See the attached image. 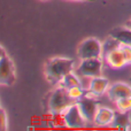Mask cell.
I'll use <instances>...</instances> for the list:
<instances>
[{
    "instance_id": "cell-1",
    "label": "cell",
    "mask_w": 131,
    "mask_h": 131,
    "mask_svg": "<svg viewBox=\"0 0 131 131\" xmlns=\"http://www.w3.org/2000/svg\"><path fill=\"white\" fill-rule=\"evenodd\" d=\"M74 69V60L69 58H51L46 61L44 74L47 82L52 85L59 84L67 74Z\"/></svg>"
},
{
    "instance_id": "cell-2",
    "label": "cell",
    "mask_w": 131,
    "mask_h": 131,
    "mask_svg": "<svg viewBox=\"0 0 131 131\" xmlns=\"http://www.w3.org/2000/svg\"><path fill=\"white\" fill-rule=\"evenodd\" d=\"M72 104H75V101L70 99L67 89L62 86H59L51 91L45 99L46 109L52 115H62V113Z\"/></svg>"
},
{
    "instance_id": "cell-3",
    "label": "cell",
    "mask_w": 131,
    "mask_h": 131,
    "mask_svg": "<svg viewBox=\"0 0 131 131\" xmlns=\"http://www.w3.org/2000/svg\"><path fill=\"white\" fill-rule=\"evenodd\" d=\"M102 54V44L99 39L93 37L84 39L77 48V55L81 60L101 58Z\"/></svg>"
},
{
    "instance_id": "cell-4",
    "label": "cell",
    "mask_w": 131,
    "mask_h": 131,
    "mask_svg": "<svg viewBox=\"0 0 131 131\" xmlns=\"http://www.w3.org/2000/svg\"><path fill=\"white\" fill-rule=\"evenodd\" d=\"M76 105L81 112L82 116L88 123H92L94 121L95 114L99 108V100L98 98H92L84 95L79 100L76 101Z\"/></svg>"
},
{
    "instance_id": "cell-5",
    "label": "cell",
    "mask_w": 131,
    "mask_h": 131,
    "mask_svg": "<svg viewBox=\"0 0 131 131\" xmlns=\"http://www.w3.org/2000/svg\"><path fill=\"white\" fill-rule=\"evenodd\" d=\"M102 71V60L101 58L95 59H85L82 60L77 68V74L81 77L93 78L97 76H101Z\"/></svg>"
},
{
    "instance_id": "cell-6",
    "label": "cell",
    "mask_w": 131,
    "mask_h": 131,
    "mask_svg": "<svg viewBox=\"0 0 131 131\" xmlns=\"http://www.w3.org/2000/svg\"><path fill=\"white\" fill-rule=\"evenodd\" d=\"M62 118H63L64 125L70 129H81V128L85 127V124L88 123L82 116L76 102L69 106L62 113Z\"/></svg>"
},
{
    "instance_id": "cell-7",
    "label": "cell",
    "mask_w": 131,
    "mask_h": 131,
    "mask_svg": "<svg viewBox=\"0 0 131 131\" xmlns=\"http://www.w3.org/2000/svg\"><path fill=\"white\" fill-rule=\"evenodd\" d=\"M16 81V71L14 63L8 55L0 59V85L12 86Z\"/></svg>"
},
{
    "instance_id": "cell-8",
    "label": "cell",
    "mask_w": 131,
    "mask_h": 131,
    "mask_svg": "<svg viewBox=\"0 0 131 131\" xmlns=\"http://www.w3.org/2000/svg\"><path fill=\"white\" fill-rule=\"evenodd\" d=\"M108 88H109V81L106 77H102V76L93 77L90 81L89 89L86 90L85 95L92 97V98H99L105 92H107Z\"/></svg>"
},
{
    "instance_id": "cell-9",
    "label": "cell",
    "mask_w": 131,
    "mask_h": 131,
    "mask_svg": "<svg viewBox=\"0 0 131 131\" xmlns=\"http://www.w3.org/2000/svg\"><path fill=\"white\" fill-rule=\"evenodd\" d=\"M107 94H108L109 100L114 102L121 98L131 97V85L127 83H122V82L114 83L109 85L108 90H107Z\"/></svg>"
},
{
    "instance_id": "cell-10",
    "label": "cell",
    "mask_w": 131,
    "mask_h": 131,
    "mask_svg": "<svg viewBox=\"0 0 131 131\" xmlns=\"http://www.w3.org/2000/svg\"><path fill=\"white\" fill-rule=\"evenodd\" d=\"M105 60H106L107 64L113 69H121L124 66H127L124 55H123L121 48H115V50L108 52L107 54H105Z\"/></svg>"
},
{
    "instance_id": "cell-11",
    "label": "cell",
    "mask_w": 131,
    "mask_h": 131,
    "mask_svg": "<svg viewBox=\"0 0 131 131\" xmlns=\"http://www.w3.org/2000/svg\"><path fill=\"white\" fill-rule=\"evenodd\" d=\"M114 115H115V112L113 109L108 108V107H99L98 112L95 114L94 117V123L98 127H106V125H111L113 122Z\"/></svg>"
},
{
    "instance_id": "cell-12",
    "label": "cell",
    "mask_w": 131,
    "mask_h": 131,
    "mask_svg": "<svg viewBox=\"0 0 131 131\" xmlns=\"http://www.w3.org/2000/svg\"><path fill=\"white\" fill-rule=\"evenodd\" d=\"M111 127L118 130H129L131 128V118L129 115V112L128 113L120 111L115 112V115H114Z\"/></svg>"
},
{
    "instance_id": "cell-13",
    "label": "cell",
    "mask_w": 131,
    "mask_h": 131,
    "mask_svg": "<svg viewBox=\"0 0 131 131\" xmlns=\"http://www.w3.org/2000/svg\"><path fill=\"white\" fill-rule=\"evenodd\" d=\"M113 38L118 40L122 45H130L131 46V29L128 27H118L111 31V35Z\"/></svg>"
},
{
    "instance_id": "cell-14",
    "label": "cell",
    "mask_w": 131,
    "mask_h": 131,
    "mask_svg": "<svg viewBox=\"0 0 131 131\" xmlns=\"http://www.w3.org/2000/svg\"><path fill=\"white\" fill-rule=\"evenodd\" d=\"M59 85L64 89H69V88H72V86L81 85V79H79V77L77 76L76 74H74V72L71 71V72H69V74H67L63 78L61 79Z\"/></svg>"
},
{
    "instance_id": "cell-15",
    "label": "cell",
    "mask_w": 131,
    "mask_h": 131,
    "mask_svg": "<svg viewBox=\"0 0 131 131\" xmlns=\"http://www.w3.org/2000/svg\"><path fill=\"white\" fill-rule=\"evenodd\" d=\"M67 92H68V95L70 97V99H72L76 102L77 100H79L82 97L85 95L86 90H84L82 88V85H77V86H72V88L67 89Z\"/></svg>"
},
{
    "instance_id": "cell-16",
    "label": "cell",
    "mask_w": 131,
    "mask_h": 131,
    "mask_svg": "<svg viewBox=\"0 0 131 131\" xmlns=\"http://www.w3.org/2000/svg\"><path fill=\"white\" fill-rule=\"evenodd\" d=\"M121 43L118 40H116L115 38H113L112 36H109V38L102 44V53L107 54L108 52L115 50V48H120Z\"/></svg>"
},
{
    "instance_id": "cell-17",
    "label": "cell",
    "mask_w": 131,
    "mask_h": 131,
    "mask_svg": "<svg viewBox=\"0 0 131 131\" xmlns=\"http://www.w3.org/2000/svg\"><path fill=\"white\" fill-rule=\"evenodd\" d=\"M115 105H116V107H117V111L128 113V112L131 111V97L121 98V99L116 100Z\"/></svg>"
},
{
    "instance_id": "cell-18",
    "label": "cell",
    "mask_w": 131,
    "mask_h": 131,
    "mask_svg": "<svg viewBox=\"0 0 131 131\" xmlns=\"http://www.w3.org/2000/svg\"><path fill=\"white\" fill-rule=\"evenodd\" d=\"M121 51H122L123 55H124V59L127 64H131V46L130 45H122L120 46Z\"/></svg>"
},
{
    "instance_id": "cell-19",
    "label": "cell",
    "mask_w": 131,
    "mask_h": 131,
    "mask_svg": "<svg viewBox=\"0 0 131 131\" xmlns=\"http://www.w3.org/2000/svg\"><path fill=\"white\" fill-rule=\"evenodd\" d=\"M8 129L7 125V114L4 108L0 107V131H5Z\"/></svg>"
},
{
    "instance_id": "cell-20",
    "label": "cell",
    "mask_w": 131,
    "mask_h": 131,
    "mask_svg": "<svg viewBox=\"0 0 131 131\" xmlns=\"http://www.w3.org/2000/svg\"><path fill=\"white\" fill-rule=\"evenodd\" d=\"M6 54H7V53H6V51H5V48L0 45V59H1L4 55H6Z\"/></svg>"
},
{
    "instance_id": "cell-21",
    "label": "cell",
    "mask_w": 131,
    "mask_h": 131,
    "mask_svg": "<svg viewBox=\"0 0 131 131\" xmlns=\"http://www.w3.org/2000/svg\"><path fill=\"white\" fill-rule=\"evenodd\" d=\"M125 27H128V28H130L131 29V20H129V21H127V22H125Z\"/></svg>"
},
{
    "instance_id": "cell-22",
    "label": "cell",
    "mask_w": 131,
    "mask_h": 131,
    "mask_svg": "<svg viewBox=\"0 0 131 131\" xmlns=\"http://www.w3.org/2000/svg\"><path fill=\"white\" fill-rule=\"evenodd\" d=\"M75 1H94V0H75Z\"/></svg>"
},
{
    "instance_id": "cell-23",
    "label": "cell",
    "mask_w": 131,
    "mask_h": 131,
    "mask_svg": "<svg viewBox=\"0 0 131 131\" xmlns=\"http://www.w3.org/2000/svg\"><path fill=\"white\" fill-rule=\"evenodd\" d=\"M41 1H46V0H41Z\"/></svg>"
}]
</instances>
